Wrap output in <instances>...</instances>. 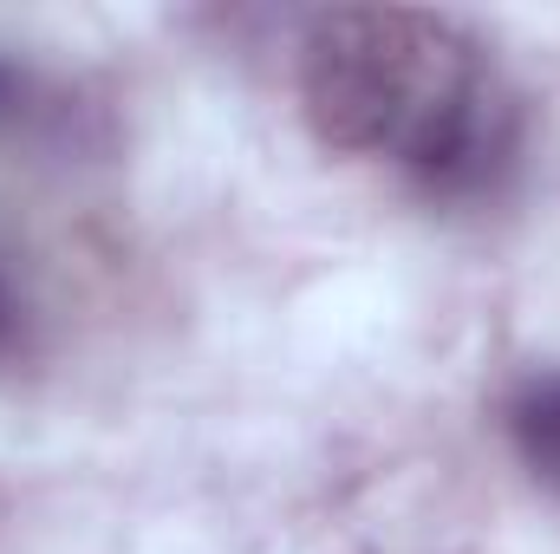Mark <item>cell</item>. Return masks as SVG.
I'll use <instances>...</instances> for the list:
<instances>
[{"mask_svg":"<svg viewBox=\"0 0 560 554\" xmlns=\"http://www.w3.org/2000/svg\"><path fill=\"white\" fill-rule=\"evenodd\" d=\"M509 443H515L522 470L560 496V372H535L509 399Z\"/></svg>","mask_w":560,"mask_h":554,"instance_id":"obj_2","label":"cell"},{"mask_svg":"<svg viewBox=\"0 0 560 554\" xmlns=\"http://www.w3.org/2000/svg\"><path fill=\"white\" fill-rule=\"evenodd\" d=\"M26 346H33V300L13 275V262L0 255V366H13Z\"/></svg>","mask_w":560,"mask_h":554,"instance_id":"obj_3","label":"cell"},{"mask_svg":"<svg viewBox=\"0 0 560 554\" xmlns=\"http://www.w3.org/2000/svg\"><path fill=\"white\" fill-rule=\"evenodd\" d=\"M300 105L326 150L392 157L430 203H482L522 157V112L482 46L423 7H332L300 46Z\"/></svg>","mask_w":560,"mask_h":554,"instance_id":"obj_1","label":"cell"},{"mask_svg":"<svg viewBox=\"0 0 560 554\" xmlns=\"http://www.w3.org/2000/svg\"><path fill=\"white\" fill-rule=\"evenodd\" d=\"M33 118H39V79H33V66H20L13 53H0V138L26 131Z\"/></svg>","mask_w":560,"mask_h":554,"instance_id":"obj_4","label":"cell"}]
</instances>
